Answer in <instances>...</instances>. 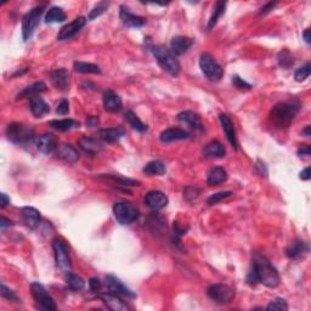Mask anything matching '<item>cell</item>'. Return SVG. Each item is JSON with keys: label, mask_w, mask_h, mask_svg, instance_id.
Returning <instances> with one entry per match:
<instances>
[{"label": "cell", "mask_w": 311, "mask_h": 311, "mask_svg": "<svg viewBox=\"0 0 311 311\" xmlns=\"http://www.w3.org/2000/svg\"><path fill=\"white\" fill-rule=\"evenodd\" d=\"M299 109L300 104L295 100L279 103L271 109L270 121L278 129H286L294 121Z\"/></svg>", "instance_id": "obj_1"}, {"label": "cell", "mask_w": 311, "mask_h": 311, "mask_svg": "<svg viewBox=\"0 0 311 311\" xmlns=\"http://www.w3.org/2000/svg\"><path fill=\"white\" fill-rule=\"evenodd\" d=\"M252 270L254 271L258 282L263 283L264 286L275 288L279 284L278 273L264 255L254 254Z\"/></svg>", "instance_id": "obj_2"}, {"label": "cell", "mask_w": 311, "mask_h": 311, "mask_svg": "<svg viewBox=\"0 0 311 311\" xmlns=\"http://www.w3.org/2000/svg\"><path fill=\"white\" fill-rule=\"evenodd\" d=\"M152 54L156 57L157 62L159 66L164 70L169 73L171 75L176 77L180 73V64L176 60L175 55L171 51V49H167L163 45H155L152 46Z\"/></svg>", "instance_id": "obj_3"}, {"label": "cell", "mask_w": 311, "mask_h": 311, "mask_svg": "<svg viewBox=\"0 0 311 311\" xmlns=\"http://www.w3.org/2000/svg\"><path fill=\"white\" fill-rule=\"evenodd\" d=\"M6 137L14 143H26L35 138V130L22 123H11L6 129Z\"/></svg>", "instance_id": "obj_4"}, {"label": "cell", "mask_w": 311, "mask_h": 311, "mask_svg": "<svg viewBox=\"0 0 311 311\" xmlns=\"http://www.w3.org/2000/svg\"><path fill=\"white\" fill-rule=\"evenodd\" d=\"M44 9H45V5H40V6H36L33 10H31L22 20V36L23 40L27 41L28 39H31V36L35 33V28L38 27V25L40 23L41 15H43Z\"/></svg>", "instance_id": "obj_5"}, {"label": "cell", "mask_w": 311, "mask_h": 311, "mask_svg": "<svg viewBox=\"0 0 311 311\" xmlns=\"http://www.w3.org/2000/svg\"><path fill=\"white\" fill-rule=\"evenodd\" d=\"M113 214L121 225H129L138 216V210L133 203L118 202L113 206Z\"/></svg>", "instance_id": "obj_6"}, {"label": "cell", "mask_w": 311, "mask_h": 311, "mask_svg": "<svg viewBox=\"0 0 311 311\" xmlns=\"http://www.w3.org/2000/svg\"><path fill=\"white\" fill-rule=\"evenodd\" d=\"M200 67L202 69L203 74L211 82H218L221 79L224 74V70L220 65L213 59L209 54H202L200 59Z\"/></svg>", "instance_id": "obj_7"}, {"label": "cell", "mask_w": 311, "mask_h": 311, "mask_svg": "<svg viewBox=\"0 0 311 311\" xmlns=\"http://www.w3.org/2000/svg\"><path fill=\"white\" fill-rule=\"evenodd\" d=\"M52 248H54L55 261H56L57 268L66 274L70 273V270H72V263H70L69 253L66 244L61 240L56 239L52 241Z\"/></svg>", "instance_id": "obj_8"}, {"label": "cell", "mask_w": 311, "mask_h": 311, "mask_svg": "<svg viewBox=\"0 0 311 311\" xmlns=\"http://www.w3.org/2000/svg\"><path fill=\"white\" fill-rule=\"evenodd\" d=\"M31 291H32L33 298H35V300L38 303L41 309L48 311L56 310V304H55L54 299H52L51 295L46 292V289L40 283L33 282L31 284Z\"/></svg>", "instance_id": "obj_9"}, {"label": "cell", "mask_w": 311, "mask_h": 311, "mask_svg": "<svg viewBox=\"0 0 311 311\" xmlns=\"http://www.w3.org/2000/svg\"><path fill=\"white\" fill-rule=\"evenodd\" d=\"M208 297L218 304H229L234 299V289L226 284H211L207 291Z\"/></svg>", "instance_id": "obj_10"}, {"label": "cell", "mask_w": 311, "mask_h": 311, "mask_svg": "<svg viewBox=\"0 0 311 311\" xmlns=\"http://www.w3.org/2000/svg\"><path fill=\"white\" fill-rule=\"evenodd\" d=\"M87 23V18L84 16H79L77 17L75 20H73L72 22L69 23V25L65 26L61 31H60L59 35H57V39L59 40H66V39H70L72 36H74L82 30L83 27L85 26Z\"/></svg>", "instance_id": "obj_11"}, {"label": "cell", "mask_w": 311, "mask_h": 311, "mask_svg": "<svg viewBox=\"0 0 311 311\" xmlns=\"http://www.w3.org/2000/svg\"><path fill=\"white\" fill-rule=\"evenodd\" d=\"M106 284L112 293H114L117 295H122V297H127V298L137 297V294H135L134 292L132 291V289L128 288L127 286H124L121 279L117 278L116 276L107 275L106 276Z\"/></svg>", "instance_id": "obj_12"}, {"label": "cell", "mask_w": 311, "mask_h": 311, "mask_svg": "<svg viewBox=\"0 0 311 311\" xmlns=\"http://www.w3.org/2000/svg\"><path fill=\"white\" fill-rule=\"evenodd\" d=\"M168 197L162 191H150L145 196L146 206L148 208L153 209V210H159V209L164 208L168 205Z\"/></svg>", "instance_id": "obj_13"}, {"label": "cell", "mask_w": 311, "mask_h": 311, "mask_svg": "<svg viewBox=\"0 0 311 311\" xmlns=\"http://www.w3.org/2000/svg\"><path fill=\"white\" fill-rule=\"evenodd\" d=\"M35 142L36 148H38L41 153H44V155H50V153L55 152V151L57 150V147H59L56 138L52 134L40 135V137L35 138Z\"/></svg>", "instance_id": "obj_14"}, {"label": "cell", "mask_w": 311, "mask_h": 311, "mask_svg": "<svg viewBox=\"0 0 311 311\" xmlns=\"http://www.w3.org/2000/svg\"><path fill=\"white\" fill-rule=\"evenodd\" d=\"M119 16H121L122 22L124 23V26L129 28H141L145 26L146 21L145 18L138 16V15L132 14L129 11V9L125 6L121 7V12H119Z\"/></svg>", "instance_id": "obj_15"}, {"label": "cell", "mask_w": 311, "mask_h": 311, "mask_svg": "<svg viewBox=\"0 0 311 311\" xmlns=\"http://www.w3.org/2000/svg\"><path fill=\"white\" fill-rule=\"evenodd\" d=\"M99 179L103 180L104 182H108L112 186L118 187H130V186H138L140 182L137 180L128 179V177L121 176V175H112V174H103L99 176Z\"/></svg>", "instance_id": "obj_16"}, {"label": "cell", "mask_w": 311, "mask_h": 311, "mask_svg": "<svg viewBox=\"0 0 311 311\" xmlns=\"http://www.w3.org/2000/svg\"><path fill=\"white\" fill-rule=\"evenodd\" d=\"M219 119H220L221 128H223L227 140H229V142L231 143L232 147H235L237 150V148H239V142H237L236 133H235V127H234V123H232L231 121V118H230L227 114L221 113L220 116H219Z\"/></svg>", "instance_id": "obj_17"}, {"label": "cell", "mask_w": 311, "mask_h": 311, "mask_svg": "<svg viewBox=\"0 0 311 311\" xmlns=\"http://www.w3.org/2000/svg\"><path fill=\"white\" fill-rule=\"evenodd\" d=\"M202 153L203 157L208 159L223 158L226 155V150H225L224 145L221 142H219V141H211V142H209L205 146Z\"/></svg>", "instance_id": "obj_18"}, {"label": "cell", "mask_w": 311, "mask_h": 311, "mask_svg": "<svg viewBox=\"0 0 311 311\" xmlns=\"http://www.w3.org/2000/svg\"><path fill=\"white\" fill-rule=\"evenodd\" d=\"M78 145H79V147L82 148L85 153H88V155L90 156L96 155V153H99L103 150V143H101L98 138H80L79 141H78Z\"/></svg>", "instance_id": "obj_19"}, {"label": "cell", "mask_w": 311, "mask_h": 311, "mask_svg": "<svg viewBox=\"0 0 311 311\" xmlns=\"http://www.w3.org/2000/svg\"><path fill=\"white\" fill-rule=\"evenodd\" d=\"M193 40L187 36H174L171 41V51L175 56L185 54L192 46Z\"/></svg>", "instance_id": "obj_20"}, {"label": "cell", "mask_w": 311, "mask_h": 311, "mask_svg": "<svg viewBox=\"0 0 311 311\" xmlns=\"http://www.w3.org/2000/svg\"><path fill=\"white\" fill-rule=\"evenodd\" d=\"M51 80L57 89L66 91L69 87V74L65 69H57L51 72Z\"/></svg>", "instance_id": "obj_21"}, {"label": "cell", "mask_w": 311, "mask_h": 311, "mask_svg": "<svg viewBox=\"0 0 311 311\" xmlns=\"http://www.w3.org/2000/svg\"><path fill=\"white\" fill-rule=\"evenodd\" d=\"M104 107L108 112H118L122 108V99L114 91L107 90L104 94Z\"/></svg>", "instance_id": "obj_22"}, {"label": "cell", "mask_w": 311, "mask_h": 311, "mask_svg": "<svg viewBox=\"0 0 311 311\" xmlns=\"http://www.w3.org/2000/svg\"><path fill=\"white\" fill-rule=\"evenodd\" d=\"M56 155L60 159L65 161L66 163H75L78 161V158H79L78 151L72 145H67V143L60 145L57 147Z\"/></svg>", "instance_id": "obj_23"}, {"label": "cell", "mask_w": 311, "mask_h": 311, "mask_svg": "<svg viewBox=\"0 0 311 311\" xmlns=\"http://www.w3.org/2000/svg\"><path fill=\"white\" fill-rule=\"evenodd\" d=\"M177 119H179L181 123H184V124H186L187 127H190L191 129H195V130L203 129V125H202V122H201L200 116L192 111L181 112V113H179V116H177Z\"/></svg>", "instance_id": "obj_24"}, {"label": "cell", "mask_w": 311, "mask_h": 311, "mask_svg": "<svg viewBox=\"0 0 311 311\" xmlns=\"http://www.w3.org/2000/svg\"><path fill=\"white\" fill-rule=\"evenodd\" d=\"M125 132L123 128H108V129H101L98 132V137L104 142H116L119 138L124 137Z\"/></svg>", "instance_id": "obj_25"}, {"label": "cell", "mask_w": 311, "mask_h": 311, "mask_svg": "<svg viewBox=\"0 0 311 311\" xmlns=\"http://www.w3.org/2000/svg\"><path fill=\"white\" fill-rule=\"evenodd\" d=\"M189 133L185 132L181 129H175V128H171V129H167L164 132H162L161 138L162 142H173V141H179V140H185V138H189Z\"/></svg>", "instance_id": "obj_26"}, {"label": "cell", "mask_w": 311, "mask_h": 311, "mask_svg": "<svg viewBox=\"0 0 311 311\" xmlns=\"http://www.w3.org/2000/svg\"><path fill=\"white\" fill-rule=\"evenodd\" d=\"M25 224L31 229H35L40 223V213L33 207H25L21 210Z\"/></svg>", "instance_id": "obj_27"}, {"label": "cell", "mask_w": 311, "mask_h": 311, "mask_svg": "<svg viewBox=\"0 0 311 311\" xmlns=\"http://www.w3.org/2000/svg\"><path fill=\"white\" fill-rule=\"evenodd\" d=\"M101 300L111 310L114 311H124L128 309L127 305L122 302L117 294H100L99 295Z\"/></svg>", "instance_id": "obj_28"}, {"label": "cell", "mask_w": 311, "mask_h": 311, "mask_svg": "<svg viewBox=\"0 0 311 311\" xmlns=\"http://www.w3.org/2000/svg\"><path fill=\"white\" fill-rule=\"evenodd\" d=\"M227 180V173L221 167H214L209 171L207 182L209 186H216L219 184H223Z\"/></svg>", "instance_id": "obj_29"}, {"label": "cell", "mask_w": 311, "mask_h": 311, "mask_svg": "<svg viewBox=\"0 0 311 311\" xmlns=\"http://www.w3.org/2000/svg\"><path fill=\"white\" fill-rule=\"evenodd\" d=\"M46 90L45 83L43 82H36L35 84L30 85V87L25 88L20 94L17 95V99H25V98H35L39 94L44 93Z\"/></svg>", "instance_id": "obj_30"}, {"label": "cell", "mask_w": 311, "mask_h": 311, "mask_svg": "<svg viewBox=\"0 0 311 311\" xmlns=\"http://www.w3.org/2000/svg\"><path fill=\"white\" fill-rule=\"evenodd\" d=\"M31 111L35 117H41L48 113L50 108H49V104L43 99L35 96V98L31 99Z\"/></svg>", "instance_id": "obj_31"}, {"label": "cell", "mask_w": 311, "mask_h": 311, "mask_svg": "<svg viewBox=\"0 0 311 311\" xmlns=\"http://www.w3.org/2000/svg\"><path fill=\"white\" fill-rule=\"evenodd\" d=\"M308 252V245L303 241H294L287 248V257L291 259H298Z\"/></svg>", "instance_id": "obj_32"}, {"label": "cell", "mask_w": 311, "mask_h": 311, "mask_svg": "<svg viewBox=\"0 0 311 311\" xmlns=\"http://www.w3.org/2000/svg\"><path fill=\"white\" fill-rule=\"evenodd\" d=\"M225 9H226V1H216L215 5L213 7V14H211L210 18L208 21V31L213 30L214 26L218 23L219 18H220L225 14Z\"/></svg>", "instance_id": "obj_33"}, {"label": "cell", "mask_w": 311, "mask_h": 311, "mask_svg": "<svg viewBox=\"0 0 311 311\" xmlns=\"http://www.w3.org/2000/svg\"><path fill=\"white\" fill-rule=\"evenodd\" d=\"M143 173L148 176H155V175H163L166 173V166L161 161H152L143 167Z\"/></svg>", "instance_id": "obj_34"}, {"label": "cell", "mask_w": 311, "mask_h": 311, "mask_svg": "<svg viewBox=\"0 0 311 311\" xmlns=\"http://www.w3.org/2000/svg\"><path fill=\"white\" fill-rule=\"evenodd\" d=\"M49 125L52 129H56L59 132H67V130L73 129V128L79 127V123L73 121V119H56V121H51Z\"/></svg>", "instance_id": "obj_35"}, {"label": "cell", "mask_w": 311, "mask_h": 311, "mask_svg": "<svg viewBox=\"0 0 311 311\" xmlns=\"http://www.w3.org/2000/svg\"><path fill=\"white\" fill-rule=\"evenodd\" d=\"M66 20V14L64 10L59 6H52L49 9L48 14L45 15L46 23H59Z\"/></svg>", "instance_id": "obj_36"}, {"label": "cell", "mask_w": 311, "mask_h": 311, "mask_svg": "<svg viewBox=\"0 0 311 311\" xmlns=\"http://www.w3.org/2000/svg\"><path fill=\"white\" fill-rule=\"evenodd\" d=\"M124 117H125V121L129 123V124L132 125L135 130H138V132L145 133L146 130H147V125L143 124V123L138 119V117L137 116V114H135L133 111H130V109L125 112Z\"/></svg>", "instance_id": "obj_37"}, {"label": "cell", "mask_w": 311, "mask_h": 311, "mask_svg": "<svg viewBox=\"0 0 311 311\" xmlns=\"http://www.w3.org/2000/svg\"><path fill=\"white\" fill-rule=\"evenodd\" d=\"M74 69L78 73H93L100 74L101 69L98 65L88 64V62H74Z\"/></svg>", "instance_id": "obj_38"}, {"label": "cell", "mask_w": 311, "mask_h": 311, "mask_svg": "<svg viewBox=\"0 0 311 311\" xmlns=\"http://www.w3.org/2000/svg\"><path fill=\"white\" fill-rule=\"evenodd\" d=\"M66 283L73 291H82L84 288V281H83L82 277L78 275H74L72 273H67L66 275Z\"/></svg>", "instance_id": "obj_39"}, {"label": "cell", "mask_w": 311, "mask_h": 311, "mask_svg": "<svg viewBox=\"0 0 311 311\" xmlns=\"http://www.w3.org/2000/svg\"><path fill=\"white\" fill-rule=\"evenodd\" d=\"M108 6H109V2L108 1H101V2H99L98 5H96L95 7H94L93 10H91L90 11V14H89V20L90 21H93V20H95L96 17H99V16H101V15L104 14V11H106L107 9H108Z\"/></svg>", "instance_id": "obj_40"}, {"label": "cell", "mask_w": 311, "mask_h": 311, "mask_svg": "<svg viewBox=\"0 0 311 311\" xmlns=\"http://www.w3.org/2000/svg\"><path fill=\"white\" fill-rule=\"evenodd\" d=\"M310 73H311V66L309 62H308V64L304 65V66L295 70V73H294L295 80H297V82H304L307 78H309Z\"/></svg>", "instance_id": "obj_41"}, {"label": "cell", "mask_w": 311, "mask_h": 311, "mask_svg": "<svg viewBox=\"0 0 311 311\" xmlns=\"http://www.w3.org/2000/svg\"><path fill=\"white\" fill-rule=\"evenodd\" d=\"M268 310H278V311H286L288 309V305H287V302L282 298H275L274 300H271L270 304L266 307Z\"/></svg>", "instance_id": "obj_42"}, {"label": "cell", "mask_w": 311, "mask_h": 311, "mask_svg": "<svg viewBox=\"0 0 311 311\" xmlns=\"http://www.w3.org/2000/svg\"><path fill=\"white\" fill-rule=\"evenodd\" d=\"M278 62L281 67H283V69H288V67H291L292 65H293L294 60L288 51L283 50L278 54Z\"/></svg>", "instance_id": "obj_43"}, {"label": "cell", "mask_w": 311, "mask_h": 311, "mask_svg": "<svg viewBox=\"0 0 311 311\" xmlns=\"http://www.w3.org/2000/svg\"><path fill=\"white\" fill-rule=\"evenodd\" d=\"M232 195L231 191H224V192H218V193H214V195H211L210 197L208 198L207 203L209 206H213V205H216L218 202H220V201L225 200V198L230 197V196Z\"/></svg>", "instance_id": "obj_44"}, {"label": "cell", "mask_w": 311, "mask_h": 311, "mask_svg": "<svg viewBox=\"0 0 311 311\" xmlns=\"http://www.w3.org/2000/svg\"><path fill=\"white\" fill-rule=\"evenodd\" d=\"M200 193H201V190L198 189V187L187 186L186 189L184 190V197H185V200L189 201V202H192V201L197 200Z\"/></svg>", "instance_id": "obj_45"}, {"label": "cell", "mask_w": 311, "mask_h": 311, "mask_svg": "<svg viewBox=\"0 0 311 311\" xmlns=\"http://www.w3.org/2000/svg\"><path fill=\"white\" fill-rule=\"evenodd\" d=\"M232 84H234L237 89H241V90H249V89L252 88L250 87V84H248L247 82H244V80H243L241 77H239V75L232 77Z\"/></svg>", "instance_id": "obj_46"}, {"label": "cell", "mask_w": 311, "mask_h": 311, "mask_svg": "<svg viewBox=\"0 0 311 311\" xmlns=\"http://www.w3.org/2000/svg\"><path fill=\"white\" fill-rule=\"evenodd\" d=\"M89 288L93 293H99L103 288V283H101L100 279L98 277H93V278L89 279Z\"/></svg>", "instance_id": "obj_47"}, {"label": "cell", "mask_w": 311, "mask_h": 311, "mask_svg": "<svg viewBox=\"0 0 311 311\" xmlns=\"http://www.w3.org/2000/svg\"><path fill=\"white\" fill-rule=\"evenodd\" d=\"M1 295H2V298H5V299H7V300H18L16 294H15L11 289L7 288L4 283L1 284Z\"/></svg>", "instance_id": "obj_48"}, {"label": "cell", "mask_w": 311, "mask_h": 311, "mask_svg": "<svg viewBox=\"0 0 311 311\" xmlns=\"http://www.w3.org/2000/svg\"><path fill=\"white\" fill-rule=\"evenodd\" d=\"M69 104L67 100H62L61 103L59 104V106H57L56 108V112L59 114H61V116H66L67 113H69Z\"/></svg>", "instance_id": "obj_49"}, {"label": "cell", "mask_w": 311, "mask_h": 311, "mask_svg": "<svg viewBox=\"0 0 311 311\" xmlns=\"http://www.w3.org/2000/svg\"><path fill=\"white\" fill-rule=\"evenodd\" d=\"M310 153H311V148H310V146H308V145L302 146V147H300L299 150H298V155H299L300 157H302V156H310Z\"/></svg>", "instance_id": "obj_50"}, {"label": "cell", "mask_w": 311, "mask_h": 311, "mask_svg": "<svg viewBox=\"0 0 311 311\" xmlns=\"http://www.w3.org/2000/svg\"><path fill=\"white\" fill-rule=\"evenodd\" d=\"M255 168L259 169V173L261 175H264V176H266V174H268V169H266V166L264 163H261V162H258L257 166H255Z\"/></svg>", "instance_id": "obj_51"}, {"label": "cell", "mask_w": 311, "mask_h": 311, "mask_svg": "<svg viewBox=\"0 0 311 311\" xmlns=\"http://www.w3.org/2000/svg\"><path fill=\"white\" fill-rule=\"evenodd\" d=\"M99 124V118L98 117H89L88 121H87V125L88 127L93 128V127H96V125Z\"/></svg>", "instance_id": "obj_52"}, {"label": "cell", "mask_w": 311, "mask_h": 311, "mask_svg": "<svg viewBox=\"0 0 311 311\" xmlns=\"http://www.w3.org/2000/svg\"><path fill=\"white\" fill-rule=\"evenodd\" d=\"M299 177L302 180H309L310 179V167H308V168H305L304 171L302 172L299 175Z\"/></svg>", "instance_id": "obj_53"}, {"label": "cell", "mask_w": 311, "mask_h": 311, "mask_svg": "<svg viewBox=\"0 0 311 311\" xmlns=\"http://www.w3.org/2000/svg\"><path fill=\"white\" fill-rule=\"evenodd\" d=\"M275 5H276V2H269L268 5H266V6H264L263 9H261V11H260V14L263 15V14H266V12H269V11H271V10L274 9V7H275Z\"/></svg>", "instance_id": "obj_54"}, {"label": "cell", "mask_w": 311, "mask_h": 311, "mask_svg": "<svg viewBox=\"0 0 311 311\" xmlns=\"http://www.w3.org/2000/svg\"><path fill=\"white\" fill-rule=\"evenodd\" d=\"M9 226H12V221L7 220L6 218L1 216V219H0V227H1V229H5V227H9Z\"/></svg>", "instance_id": "obj_55"}, {"label": "cell", "mask_w": 311, "mask_h": 311, "mask_svg": "<svg viewBox=\"0 0 311 311\" xmlns=\"http://www.w3.org/2000/svg\"><path fill=\"white\" fill-rule=\"evenodd\" d=\"M10 203V198L5 193H1V208H5Z\"/></svg>", "instance_id": "obj_56"}, {"label": "cell", "mask_w": 311, "mask_h": 311, "mask_svg": "<svg viewBox=\"0 0 311 311\" xmlns=\"http://www.w3.org/2000/svg\"><path fill=\"white\" fill-rule=\"evenodd\" d=\"M303 36H304V40L307 41L308 44H310V30H307L304 33H303Z\"/></svg>", "instance_id": "obj_57"}, {"label": "cell", "mask_w": 311, "mask_h": 311, "mask_svg": "<svg viewBox=\"0 0 311 311\" xmlns=\"http://www.w3.org/2000/svg\"><path fill=\"white\" fill-rule=\"evenodd\" d=\"M310 128H311L310 125H308V127L304 129V132H303L305 134V137H308V138L310 137Z\"/></svg>", "instance_id": "obj_58"}]
</instances>
